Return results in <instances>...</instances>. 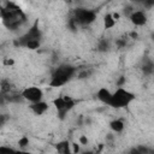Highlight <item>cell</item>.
<instances>
[{
  "label": "cell",
  "mask_w": 154,
  "mask_h": 154,
  "mask_svg": "<svg viewBox=\"0 0 154 154\" xmlns=\"http://www.w3.org/2000/svg\"><path fill=\"white\" fill-rule=\"evenodd\" d=\"M0 17L4 25L10 30L18 29L25 22V14L12 2H8L6 6H0Z\"/></svg>",
  "instance_id": "1"
},
{
  "label": "cell",
  "mask_w": 154,
  "mask_h": 154,
  "mask_svg": "<svg viewBox=\"0 0 154 154\" xmlns=\"http://www.w3.org/2000/svg\"><path fill=\"white\" fill-rule=\"evenodd\" d=\"M76 72H77V70L75 66L63 64L53 71V73L51 76L49 85L51 87H63L73 78Z\"/></svg>",
  "instance_id": "2"
},
{
  "label": "cell",
  "mask_w": 154,
  "mask_h": 154,
  "mask_svg": "<svg viewBox=\"0 0 154 154\" xmlns=\"http://www.w3.org/2000/svg\"><path fill=\"white\" fill-rule=\"evenodd\" d=\"M41 40H42V32L36 22L32 26H30V29L25 34H23L18 38V45L28 49H37L41 45Z\"/></svg>",
  "instance_id": "3"
},
{
  "label": "cell",
  "mask_w": 154,
  "mask_h": 154,
  "mask_svg": "<svg viewBox=\"0 0 154 154\" xmlns=\"http://www.w3.org/2000/svg\"><path fill=\"white\" fill-rule=\"evenodd\" d=\"M134 100H135L134 93H131L130 90L123 87H118L116 91L112 93L111 102L108 106L114 107V108H124V107H128Z\"/></svg>",
  "instance_id": "4"
},
{
  "label": "cell",
  "mask_w": 154,
  "mask_h": 154,
  "mask_svg": "<svg viewBox=\"0 0 154 154\" xmlns=\"http://www.w3.org/2000/svg\"><path fill=\"white\" fill-rule=\"evenodd\" d=\"M53 105L57 109V113H58L59 118L64 119V117L75 107L76 101L72 97L67 96V95H63V96H59V97L54 99Z\"/></svg>",
  "instance_id": "5"
},
{
  "label": "cell",
  "mask_w": 154,
  "mask_h": 154,
  "mask_svg": "<svg viewBox=\"0 0 154 154\" xmlns=\"http://www.w3.org/2000/svg\"><path fill=\"white\" fill-rule=\"evenodd\" d=\"M73 20L77 23V25H89L95 22L96 19V12L88 8H76L73 12Z\"/></svg>",
  "instance_id": "6"
},
{
  "label": "cell",
  "mask_w": 154,
  "mask_h": 154,
  "mask_svg": "<svg viewBox=\"0 0 154 154\" xmlns=\"http://www.w3.org/2000/svg\"><path fill=\"white\" fill-rule=\"evenodd\" d=\"M23 100L32 103L40 100H43V90L40 87H26L20 93Z\"/></svg>",
  "instance_id": "7"
},
{
  "label": "cell",
  "mask_w": 154,
  "mask_h": 154,
  "mask_svg": "<svg viewBox=\"0 0 154 154\" xmlns=\"http://www.w3.org/2000/svg\"><path fill=\"white\" fill-rule=\"evenodd\" d=\"M128 18L135 26H143L147 23V14L142 10H134Z\"/></svg>",
  "instance_id": "8"
},
{
  "label": "cell",
  "mask_w": 154,
  "mask_h": 154,
  "mask_svg": "<svg viewBox=\"0 0 154 154\" xmlns=\"http://www.w3.org/2000/svg\"><path fill=\"white\" fill-rule=\"evenodd\" d=\"M48 103L43 100H40V101H36V102H32L30 103L29 108L30 111L35 114V116H43L47 111H48Z\"/></svg>",
  "instance_id": "9"
},
{
  "label": "cell",
  "mask_w": 154,
  "mask_h": 154,
  "mask_svg": "<svg viewBox=\"0 0 154 154\" xmlns=\"http://www.w3.org/2000/svg\"><path fill=\"white\" fill-rule=\"evenodd\" d=\"M96 97L105 105H109L111 102V97H112V93L107 89V88H100L96 93Z\"/></svg>",
  "instance_id": "10"
},
{
  "label": "cell",
  "mask_w": 154,
  "mask_h": 154,
  "mask_svg": "<svg viewBox=\"0 0 154 154\" xmlns=\"http://www.w3.org/2000/svg\"><path fill=\"white\" fill-rule=\"evenodd\" d=\"M109 129L114 132V134H120L124 131L125 129V123L123 119H113L109 123Z\"/></svg>",
  "instance_id": "11"
},
{
  "label": "cell",
  "mask_w": 154,
  "mask_h": 154,
  "mask_svg": "<svg viewBox=\"0 0 154 154\" xmlns=\"http://www.w3.org/2000/svg\"><path fill=\"white\" fill-rule=\"evenodd\" d=\"M116 23H117V20H116V18L113 17L112 13L105 14V17H103V28H105V29H112V28L116 25Z\"/></svg>",
  "instance_id": "12"
},
{
  "label": "cell",
  "mask_w": 154,
  "mask_h": 154,
  "mask_svg": "<svg viewBox=\"0 0 154 154\" xmlns=\"http://www.w3.org/2000/svg\"><path fill=\"white\" fill-rule=\"evenodd\" d=\"M70 146H71V144H70L67 141L59 142V143L57 144V150H58L59 153H61V154H67V153H70V152H71Z\"/></svg>",
  "instance_id": "13"
},
{
  "label": "cell",
  "mask_w": 154,
  "mask_h": 154,
  "mask_svg": "<svg viewBox=\"0 0 154 154\" xmlns=\"http://www.w3.org/2000/svg\"><path fill=\"white\" fill-rule=\"evenodd\" d=\"M142 70H143V72H144L146 75H152V73H153V63H152L150 60H148L147 63H144Z\"/></svg>",
  "instance_id": "14"
},
{
  "label": "cell",
  "mask_w": 154,
  "mask_h": 154,
  "mask_svg": "<svg viewBox=\"0 0 154 154\" xmlns=\"http://www.w3.org/2000/svg\"><path fill=\"white\" fill-rule=\"evenodd\" d=\"M18 144H19V147H22V148H24V147H26L28 144H29V138L28 137H22V138H19V141H18Z\"/></svg>",
  "instance_id": "15"
},
{
  "label": "cell",
  "mask_w": 154,
  "mask_h": 154,
  "mask_svg": "<svg viewBox=\"0 0 154 154\" xmlns=\"http://www.w3.org/2000/svg\"><path fill=\"white\" fill-rule=\"evenodd\" d=\"M10 152H16V149L11 148V147H0V153H10Z\"/></svg>",
  "instance_id": "16"
},
{
  "label": "cell",
  "mask_w": 154,
  "mask_h": 154,
  "mask_svg": "<svg viewBox=\"0 0 154 154\" xmlns=\"http://www.w3.org/2000/svg\"><path fill=\"white\" fill-rule=\"evenodd\" d=\"M142 5H144L147 8H152L154 6V0H144Z\"/></svg>",
  "instance_id": "17"
},
{
  "label": "cell",
  "mask_w": 154,
  "mask_h": 154,
  "mask_svg": "<svg viewBox=\"0 0 154 154\" xmlns=\"http://www.w3.org/2000/svg\"><path fill=\"white\" fill-rule=\"evenodd\" d=\"M8 120V117L6 114H0V126H2Z\"/></svg>",
  "instance_id": "18"
},
{
  "label": "cell",
  "mask_w": 154,
  "mask_h": 154,
  "mask_svg": "<svg viewBox=\"0 0 154 154\" xmlns=\"http://www.w3.org/2000/svg\"><path fill=\"white\" fill-rule=\"evenodd\" d=\"M79 142H81V144H88V138L85 136H81L79 137Z\"/></svg>",
  "instance_id": "19"
}]
</instances>
